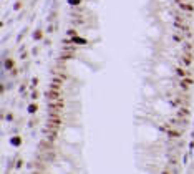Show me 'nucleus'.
I'll use <instances>...</instances> for the list:
<instances>
[{
    "label": "nucleus",
    "instance_id": "1",
    "mask_svg": "<svg viewBox=\"0 0 194 174\" xmlns=\"http://www.w3.org/2000/svg\"><path fill=\"white\" fill-rule=\"evenodd\" d=\"M181 7H183L184 10H193V8H191V7H189V5H184V4H181Z\"/></svg>",
    "mask_w": 194,
    "mask_h": 174
}]
</instances>
